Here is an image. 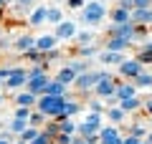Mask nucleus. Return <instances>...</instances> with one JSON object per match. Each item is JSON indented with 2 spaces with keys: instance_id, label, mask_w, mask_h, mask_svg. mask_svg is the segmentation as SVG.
<instances>
[{
  "instance_id": "obj_39",
  "label": "nucleus",
  "mask_w": 152,
  "mask_h": 144,
  "mask_svg": "<svg viewBox=\"0 0 152 144\" xmlns=\"http://www.w3.org/2000/svg\"><path fill=\"white\" fill-rule=\"evenodd\" d=\"M84 5H86V0H66V8L71 10H84Z\"/></svg>"
},
{
  "instance_id": "obj_7",
  "label": "nucleus",
  "mask_w": 152,
  "mask_h": 144,
  "mask_svg": "<svg viewBox=\"0 0 152 144\" xmlns=\"http://www.w3.org/2000/svg\"><path fill=\"white\" fill-rule=\"evenodd\" d=\"M48 84H51V76H48V73H41V76H33V79H28L26 89L31 91V94H36V96H43L46 89H48Z\"/></svg>"
},
{
  "instance_id": "obj_19",
  "label": "nucleus",
  "mask_w": 152,
  "mask_h": 144,
  "mask_svg": "<svg viewBox=\"0 0 152 144\" xmlns=\"http://www.w3.org/2000/svg\"><path fill=\"white\" fill-rule=\"evenodd\" d=\"M109 18H112V23H129V20H132V13L117 5V8H112V10H109Z\"/></svg>"
},
{
  "instance_id": "obj_43",
  "label": "nucleus",
  "mask_w": 152,
  "mask_h": 144,
  "mask_svg": "<svg viewBox=\"0 0 152 144\" xmlns=\"http://www.w3.org/2000/svg\"><path fill=\"white\" fill-rule=\"evenodd\" d=\"M43 56H46V63H48V61H56V58H58L61 51H58V48H53V51H48V53H43Z\"/></svg>"
},
{
  "instance_id": "obj_56",
  "label": "nucleus",
  "mask_w": 152,
  "mask_h": 144,
  "mask_svg": "<svg viewBox=\"0 0 152 144\" xmlns=\"http://www.w3.org/2000/svg\"><path fill=\"white\" fill-rule=\"evenodd\" d=\"M140 144H150V142H147V139H142V142H140Z\"/></svg>"
},
{
  "instance_id": "obj_36",
  "label": "nucleus",
  "mask_w": 152,
  "mask_h": 144,
  "mask_svg": "<svg viewBox=\"0 0 152 144\" xmlns=\"http://www.w3.org/2000/svg\"><path fill=\"white\" fill-rule=\"evenodd\" d=\"M134 58H137V61H140V63H142V66H145V63H152V51H147V48H145V46H142V48H140V51H137V56H134Z\"/></svg>"
},
{
  "instance_id": "obj_38",
  "label": "nucleus",
  "mask_w": 152,
  "mask_h": 144,
  "mask_svg": "<svg viewBox=\"0 0 152 144\" xmlns=\"http://www.w3.org/2000/svg\"><path fill=\"white\" fill-rule=\"evenodd\" d=\"M31 144H53V137H48V134H46L43 129H41V134H38V137L33 139Z\"/></svg>"
},
{
  "instance_id": "obj_35",
  "label": "nucleus",
  "mask_w": 152,
  "mask_h": 144,
  "mask_svg": "<svg viewBox=\"0 0 152 144\" xmlns=\"http://www.w3.org/2000/svg\"><path fill=\"white\" fill-rule=\"evenodd\" d=\"M31 114H33V109H28V106H15L13 119H23V121H28V119H31Z\"/></svg>"
},
{
  "instance_id": "obj_22",
  "label": "nucleus",
  "mask_w": 152,
  "mask_h": 144,
  "mask_svg": "<svg viewBox=\"0 0 152 144\" xmlns=\"http://www.w3.org/2000/svg\"><path fill=\"white\" fill-rule=\"evenodd\" d=\"M46 23H51V25L64 23V10L56 8V5H48V10H46Z\"/></svg>"
},
{
  "instance_id": "obj_2",
  "label": "nucleus",
  "mask_w": 152,
  "mask_h": 144,
  "mask_svg": "<svg viewBox=\"0 0 152 144\" xmlns=\"http://www.w3.org/2000/svg\"><path fill=\"white\" fill-rule=\"evenodd\" d=\"M107 15H109L107 5L99 3V0H91V3H86L84 10H81V23H86V25H102Z\"/></svg>"
},
{
  "instance_id": "obj_6",
  "label": "nucleus",
  "mask_w": 152,
  "mask_h": 144,
  "mask_svg": "<svg viewBox=\"0 0 152 144\" xmlns=\"http://www.w3.org/2000/svg\"><path fill=\"white\" fill-rule=\"evenodd\" d=\"M94 94H96V99H109V96H114L117 94V81H114V76L109 73L107 79H102L94 86Z\"/></svg>"
},
{
  "instance_id": "obj_20",
  "label": "nucleus",
  "mask_w": 152,
  "mask_h": 144,
  "mask_svg": "<svg viewBox=\"0 0 152 144\" xmlns=\"http://www.w3.org/2000/svg\"><path fill=\"white\" fill-rule=\"evenodd\" d=\"M53 79H58V81H64L66 86H74V84H76V73H74V71L69 68V66H61V68L56 71V76H53Z\"/></svg>"
},
{
  "instance_id": "obj_59",
  "label": "nucleus",
  "mask_w": 152,
  "mask_h": 144,
  "mask_svg": "<svg viewBox=\"0 0 152 144\" xmlns=\"http://www.w3.org/2000/svg\"><path fill=\"white\" fill-rule=\"evenodd\" d=\"M3 13H5V10H0V18H3Z\"/></svg>"
},
{
  "instance_id": "obj_11",
  "label": "nucleus",
  "mask_w": 152,
  "mask_h": 144,
  "mask_svg": "<svg viewBox=\"0 0 152 144\" xmlns=\"http://www.w3.org/2000/svg\"><path fill=\"white\" fill-rule=\"evenodd\" d=\"M33 48H36V38H33L31 33L18 36L15 43H13V51H18V53H28V51H33Z\"/></svg>"
},
{
  "instance_id": "obj_28",
  "label": "nucleus",
  "mask_w": 152,
  "mask_h": 144,
  "mask_svg": "<svg viewBox=\"0 0 152 144\" xmlns=\"http://www.w3.org/2000/svg\"><path fill=\"white\" fill-rule=\"evenodd\" d=\"M23 58L28 61V63H46V56L41 53V51H38V48H33V51H28V53H23Z\"/></svg>"
},
{
  "instance_id": "obj_30",
  "label": "nucleus",
  "mask_w": 152,
  "mask_h": 144,
  "mask_svg": "<svg viewBox=\"0 0 152 144\" xmlns=\"http://www.w3.org/2000/svg\"><path fill=\"white\" fill-rule=\"evenodd\" d=\"M127 134L140 137V139H147V134H150V132H147V127H145L142 121H137V124H132V127H129V132H127Z\"/></svg>"
},
{
  "instance_id": "obj_4",
  "label": "nucleus",
  "mask_w": 152,
  "mask_h": 144,
  "mask_svg": "<svg viewBox=\"0 0 152 144\" xmlns=\"http://www.w3.org/2000/svg\"><path fill=\"white\" fill-rule=\"evenodd\" d=\"M142 71H145V66H142L137 58H124L119 66H117V73H119L124 81H134Z\"/></svg>"
},
{
  "instance_id": "obj_14",
  "label": "nucleus",
  "mask_w": 152,
  "mask_h": 144,
  "mask_svg": "<svg viewBox=\"0 0 152 144\" xmlns=\"http://www.w3.org/2000/svg\"><path fill=\"white\" fill-rule=\"evenodd\" d=\"M46 10H48V5H38V8H33V13L28 15V25H31V28L43 25V23H46Z\"/></svg>"
},
{
  "instance_id": "obj_31",
  "label": "nucleus",
  "mask_w": 152,
  "mask_h": 144,
  "mask_svg": "<svg viewBox=\"0 0 152 144\" xmlns=\"http://www.w3.org/2000/svg\"><path fill=\"white\" fill-rule=\"evenodd\" d=\"M28 124L31 127H38V129H43V124H46V116L38 109H33V114H31V119H28Z\"/></svg>"
},
{
  "instance_id": "obj_48",
  "label": "nucleus",
  "mask_w": 152,
  "mask_h": 144,
  "mask_svg": "<svg viewBox=\"0 0 152 144\" xmlns=\"http://www.w3.org/2000/svg\"><path fill=\"white\" fill-rule=\"evenodd\" d=\"M71 144H86V137H79V134H74V142Z\"/></svg>"
},
{
  "instance_id": "obj_32",
  "label": "nucleus",
  "mask_w": 152,
  "mask_h": 144,
  "mask_svg": "<svg viewBox=\"0 0 152 144\" xmlns=\"http://www.w3.org/2000/svg\"><path fill=\"white\" fill-rule=\"evenodd\" d=\"M76 43H79V46H91V43H94V33L79 31V33H76Z\"/></svg>"
},
{
  "instance_id": "obj_13",
  "label": "nucleus",
  "mask_w": 152,
  "mask_h": 144,
  "mask_svg": "<svg viewBox=\"0 0 152 144\" xmlns=\"http://www.w3.org/2000/svg\"><path fill=\"white\" fill-rule=\"evenodd\" d=\"M36 104H38V96H36V94H31L28 89H23V91H18V94H15V106L36 109Z\"/></svg>"
},
{
  "instance_id": "obj_37",
  "label": "nucleus",
  "mask_w": 152,
  "mask_h": 144,
  "mask_svg": "<svg viewBox=\"0 0 152 144\" xmlns=\"http://www.w3.org/2000/svg\"><path fill=\"white\" fill-rule=\"evenodd\" d=\"M43 132L48 134V137H53V139H56V137L61 134V129H58V121H56V119H51V121L43 127Z\"/></svg>"
},
{
  "instance_id": "obj_23",
  "label": "nucleus",
  "mask_w": 152,
  "mask_h": 144,
  "mask_svg": "<svg viewBox=\"0 0 152 144\" xmlns=\"http://www.w3.org/2000/svg\"><path fill=\"white\" fill-rule=\"evenodd\" d=\"M79 111H84V106H81V101H74V99H66V106H64V116H69V119H74Z\"/></svg>"
},
{
  "instance_id": "obj_10",
  "label": "nucleus",
  "mask_w": 152,
  "mask_h": 144,
  "mask_svg": "<svg viewBox=\"0 0 152 144\" xmlns=\"http://www.w3.org/2000/svg\"><path fill=\"white\" fill-rule=\"evenodd\" d=\"M58 38L53 36V33H43V36L36 38V48L41 51V53H48V51H53V48H58Z\"/></svg>"
},
{
  "instance_id": "obj_42",
  "label": "nucleus",
  "mask_w": 152,
  "mask_h": 144,
  "mask_svg": "<svg viewBox=\"0 0 152 144\" xmlns=\"http://www.w3.org/2000/svg\"><path fill=\"white\" fill-rule=\"evenodd\" d=\"M74 142V137H71V134H58V137L53 139V144H71Z\"/></svg>"
},
{
  "instance_id": "obj_50",
  "label": "nucleus",
  "mask_w": 152,
  "mask_h": 144,
  "mask_svg": "<svg viewBox=\"0 0 152 144\" xmlns=\"http://www.w3.org/2000/svg\"><path fill=\"white\" fill-rule=\"evenodd\" d=\"M145 111L152 116V99H150V101H145Z\"/></svg>"
},
{
  "instance_id": "obj_49",
  "label": "nucleus",
  "mask_w": 152,
  "mask_h": 144,
  "mask_svg": "<svg viewBox=\"0 0 152 144\" xmlns=\"http://www.w3.org/2000/svg\"><path fill=\"white\" fill-rule=\"evenodd\" d=\"M0 139H8V142H10V129H3V132H0Z\"/></svg>"
},
{
  "instance_id": "obj_21",
  "label": "nucleus",
  "mask_w": 152,
  "mask_h": 144,
  "mask_svg": "<svg viewBox=\"0 0 152 144\" xmlns=\"http://www.w3.org/2000/svg\"><path fill=\"white\" fill-rule=\"evenodd\" d=\"M122 61H124V53H114V51H102V53H99V63H117L119 66Z\"/></svg>"
},
{
  "instance_id": "obj_29",
  "label": "nucleus",
  "mask_w": 152,
  "mask_h": 144,
  "mask_svg": "<svg viewBox=\"0 0 152 144\" xmlns=\"http://www.w3.org/2000/svg\"><path fill=\"white\" fill-rule=\"evenodd\" d=\"M66 66H69L76 76H79V73H86V71H89V66H86V61H84V58H74V61H69Z\"/></svg>"
},
{
  "instance_id": "obj_26",
  "label": "nucleus",
  "mask_w": 152,
  "mask_h": 144,
  "mask_svg": "<svg viewBox=\"0 0 152 144\" xmlns=\"http://www.w3.org/2000/svg\"><path fill=\"white\" fill-rule=\"evenodd\" d=\"M107 119H109L112 124H122V121L127 119V114L122 111L119 106H114V109H107Z\"/></svg>"
},
{
  "instance_id": "obj_47",
  "label": "nucleus",
  "mask_w": 152,
  "mask_h": 144,
  "mask_svg": "<svg viewBox=\"0 0 152 144\" xmlns=\"http://www.w3.org/2000/svg\"><path fill=\"white\" fill-rule=\"evenodd\" d=\"M102 139H99V134H91V137H86V144H99Z\"/></svg>"
},
{
  "instance_id": "obj_17",
  "label": "nucleus",
  "mask_w": 152,
  "mask_h": 144,
  "mask_svg": "<svg viewBox=\"0 0 152 144\" xmlns=\"http://www.w3.org/2000/svg\"><path fill=\"white\" fill-rule=\"evenodd\" d=\"M56 121H58V129H61V134H71V137H74V134H76V129H79V124H76L74 119L64 116V114H61V116L56 119Z\"/></svg>"
},
{
  "instance_id": "obj_16",
  "label": "nucleus",
  "mask_w": 152,
  "mask_h": 144,
  "mask_svg": "<svg viewBox=\"0 0 152 144\" xmlns=\"http://www.w3.org/2000/svg\"><path fill=\"white\" fill-rule=\"evenodd\" d=\"M46 94H48V96H64V99H69V86H66L64 81H58V79H51Z\"/></svg>"
},
{
  "instance_id": "obj_12",
  "label": "nucleus",
  "mask_w": 152,
  "mask_h": 144,
  "mask_svg": "<svg viewBox=\"0 0 152 144\" xmlns=\"http://www.w3.org/2000/svg\"><path fill=\"white\" fill-rule=\"evenodd\" d=\"M134 46V43L124 41V38H107V43H104V51H114V53H127L129 48Z\"/></svg>"
},
{
  "instance_id": "obj_46",
  "label": "nucleus",
  "mask_w": 152,
  "mask_h": 144,
  "mask_svg": "<svg viewBox=\"0 0 152 144\" xmlns=\"http://www.w3.org/2000/svg\"><path fill=\"white\" fill-rule=\"evenodd\" d=\"M140 142H142L140 137H132V134H127V137H124V142H122V144H140Z\"/></svg>"
},
{
  "instance_id": "obj_55",
  "label": "nucleus",
  "mask_w": 152,
  "mask_h": 144,
  "mask_svg": "<svg viewBox=\"0 0 152 144\" xmlns=\"http://www.w3.org/2000/svg\"><path fill=\"white\" fill-rule=\"evenodd\" d=\"M13 144H26V142H23V139H18V142H13Z\"/></svg>"
},
{
  "instance_id": "obj_34",
  "label": "nucleus",
  "mask_w": 152,
  "mask_h": 144,
  "mask_svg": "<svg viewBox=\"0 0 152 144\" xmlns=\"http://www.w3.org/2000/svg\"><path fill=\"white\" fill-rule=\"evenodd\" d=\"M38 134H41V129H38V127H28V129H26V132H23V134H20V139H23V142H26V144H31V142H33V139H36V137H38Z\"/></svg>"
},
{
  "instance_id": "obj_25",
  "label": "nucleus",
  "mask_w": 152,
  "mask_h": 144,
  "mask_svg": "<svg viewBox=\"0 0 152 144\" xmlns=\"http://www.w3.org/2000/svg\"><path fill=\"white\" fill-rule=\"evenodd\" d=\"M76 53H79V58L86 61V58H91V56H99L102 51H99V48L91 43V46H79V48H76Z\"/></svg>"
},
{
  "instance_id": "obj_54",
  "label": "nucleus",
  "mask_w": 152,
  "mask_h": 144,
  "mask_svg": "<svg viewBox=\"0 0 152 144\" xmlns=\"http://www.w3.org/2000/svg\"><path fill=\"white\" fill-rule=\"evenodd\" d=\"M147 142H150V144H152V132H150V134H147Z\"/></svg>"
},
{
  "instance_id": "obj_1",
  "label": "nucleus",
  "mask_w": 152,
  "mask_h": 144,
  "mask_svg": "<svg viewBox=\"0 0 152 144\" xmlns=\"http://www.w3.org/2000/svg\"><path fill=\"white\" fill-rule=\"evenodd\" d=\"M64 106H66L64 96H48V94L38 96V104H36V109L43 114L46 119H58L61 114H64Z\"/></svg>"
},
{
  "instance_id": "obj_33",
  "label": "nucleus",
  "mask_w": 152,
  "mask_h": 144,
  "mask_svg": "<svg viewBox=\"0 0 152 144\" xmlns=\"http://www.w3.org/2000/svg\"><path fill=\"white\" fill-rule=\"evenodd\" d=\"M89 111H94V114H104L107 111V104L102 101V99H89Z\"/></svg>"
},
{
  "instance_id": "obj_27",
  "label": "nucleus",
  "mask_w": 152,
  "mask_h": 144,
  "mask_svg": "<svg viewBox=\"0 0 152 144\" xmlns=\"http://www.w3.org/2000/svg\"><path fill=\"white\" fill-rule=\"evenodd\" d=\"M28 127H31V124H28V121H23V119H10V124H8L10 134H18V137H20V134L26 132Z\"/></svg>"
},
{
  "instance_id": "obj_51",
  "label": "nucleus",
  "mask_w": 152,
  "mask_h": 144,
  "mask_svg": "<svg viewBox=\"0 0 152 144\" xmlns=\"http://www.w3.org/2000/svg\"><path fill=\"white\" fill-rule=\"evenodd\" d=\"M8 5H10V0H0V10H5Z\"/></svg>"
},
{
  "instance_id": "obj_41",
  "label": "nucleus",
  "mask_w": 152,
  "mask_h": 144,
  "mask_svg": "<svg viewBox=\"0 0 152 144\" xmlns=\"http://www.w3.org/2000/svg\"><path fill=\"white\" fill-rule=\"evenodd\" d=\"M13 43H15V41H10L8 36H0V51H10Z\"/></svg>"
},
{
  "instance_id": "obj_58",
  "label": "nucleus",
  "mask_w": 152,
  "mask_h": 144,
  "mask_svg": "<svg viewBox=\"0 0 152 144\" xmlns=\"http://www.w3.org/2000/svg\"><path fill=\"white\" fill-rule=\"evenodd\" d=\"M3 84H5V81H3V79H0V86H3Z\"/></svg>"
},
{
  "instance_id": "obj_61",
  "label": "nucleus",
  "mask_w": 152,
  "mask_h": 144,
  "mask_svg": "<svg viewBox=\"0 0 152 144\" xmlns=\"http://www.w3.org/2000/svg\"><path fill=\"white\" fill-rule=\"evenodd\" d=\"M0 33H3V28H0Z\"/></svg>"
},
{
  "instance_id": "obj_8",
  "label": "nucleus",
  "mask_w": 152,
  "mask_h": 144,
  "mask_svg": "<svg viewBox=\"0 0 152 144\" xmlns=\"http://www.w3.org/2000/svg\"><path fill=\"white\" fill-rule=\"evenodd\" d=\"M99 139H102L99 144H122V142H124V137L119 134V129L114 127V124L99 129Z\"/></svg>"
},
{
  "instance_id": "obj_40",
  "label": "nucleus",
  "mask_w": 152,
  "mask_h": 144,
  "mask_svg": "<svg viewBox=\"0 0 152 144\" xmlns=\"http://www.w3.org/2000/svg\"><path fill=\"white\" fill-rule=\"evenodd\" d=\"M13 71H15V66H0V79L5 81V79H10L13 76Z\"/></svg>"
},
{
  "instance_id": "obj_44",
  "label": "nucleus",
  "mask_w": 152,
  "mask_h": 144,
  "mask_svg": "<svg viewBox=\"0 0 152 144\" xmlns=\"http://www.w3.org/2000/svg\"><path fill=\"white\" fill-rule=\"evenodd\" d=\"M117 5H119V8H124V10H134V3H132V0H119V3H117Z\"/></svg>"
},
{
  "instance_id": "obj_5",
  "label": "nucleus",
  "mask_w": 152,
  "mask_h": 144,
  "mask_svg": "<svg viewBox=\"0 0 152 144\" xmlns=\"http://www.w3.org/2000/svg\"><path fill=\"white\" fill-rule=\"evenodd\" d=\"M26 84H28V68H23V66H15L13 76H10V79H5V84H3V86H5L8 91H15V94H18V91L26 89Z\"/></svg>"
},
{
  "instance_id": "obj_45",
  "label": "nucleus",
  "mask_w": 152,
  "mask_h": 144,
  "mask_svg": "<svg viewBox=\"0 0 152 144\" xmlns=\"http://www.w3.org/2000/svg\"><path fill=\"white\" fill-rule=\"evenodd\" d=\"M134 8H152V0H132Z\"/></svg>"
},
{
  "instance_id": "obj_18",
  "label": "nucleus",
  "mask_w": 152,
  "mask_h": 144,
  "mask_svg": "<svg viewBox=\"0 0 152 144\" xmlns=\"http://www.w3.org/2000/svg\"><path fill=\"white\" fill-rule=\"evenodd\" d=\"M114 96H117L119 101H122V99H132V96H137V86L134 84H127V81H124V84H117V94H114Z\"/></svg>"
},
{
  "instance_id": "obj_53",
  "label": "nucleus",
  "mask_w": 152,
  "mask_h": 144,
  "mask_svg": "<svg viewBox=\"0 0 152 144\" xmlns=\"http://www.w3.org/2000/svg\"><path fill=\"white\" fill-rule=\"evenodd\" d=\"M0 144H13V142H8V139H0Z\"/></svg>"
},
{
  "instance_id": "obj_24",
  "label": "nucleus",
  "mask_w": 152,
  "mask_h": 144,
  "mask_svg": "<svg viewBox=\"0 0 152 144\" xmlns=\"http://www.w3.org/2000/svg\"><path fill=\"white\" fill-rule=\"evenodd\" d=\"M134 86L137 89H152V71H142L134 79Z\"/></svg>"
},
{
  "instance_id": "obj_3",
  "label": "nucleus",
  "mask_w": 152,
  "mask_h": 144,
  "mask_svg": "<svg viewBox=\"0 0 152 144\" xmlns=\"http://www.w3.org/2000/svg\"><path fill=\"white\" fill-rule=\"evenodd\" d=\"M134 36H137V23H112L107 28V38H124V41L134 43Z\"/></svg>"
},
{
  "instance_id": "obj_52",
  "label": "nucleus",
  "mask_w": 152,
  "mask_h": 144,
  "mask_svg": "<svg viewBox=\"0 0 152 144\" xmlns=\"http://www.w3.org/2000/svg\"><path fill=\"white\" fill-rule=\"evenodd\" d=\"M145 48H147V51H152V41H147V43H145Z\"/></svg>"
},
{
  "instance_id": "obj_57",
  "label": "nucleus",
  "mask_w": 152,
  "mask_h": 144,
  "mask_svg": "<svg viewBox=\"0 0 152 144\" xmlns=\"http://www.w3.org/2000/svg\"><path fill=\"white\" fill-rule=\"evenodd\" d=\"M0 104H3V94H0Z\"/></svg>"
},
{
  "instance_id": "obj_15",
  "label": "nucleus",
  "mask_w": 152,
  "mask_h": 144,
  "mask_svg": "<svg viewBox=\"0 0 152 144\" xmlns=\"http://www.w3.org/2000/svg\"><path fill=\"white\" fill-rule=\"evenodd\" d=\"M119 109L124 114H132V111H140V109H145V101H142L140 96H132V99H122L119 101Z\"/></svg>"
},
{
  "instance_id": "obj_9",
  "label": "nucleus",
  "mask_w": 152,
  "mask_h": 144,
  "mask_svg": "<svg viewBox=\"0 0 152 144\" xmlns=\"http://www.w3.org/2000/svg\"><path fill=\"white\" fill-rule=\"evenodd\" d=\"M76 33H79L76 23H74V20H64V23H58V25H56L53 36L58 38V41H71V38H76Z\"/></svg>"
},
{
  "instance_id": "obj_60",
  "label": "nucleus",
  "mask_w": 152,
  "mask_h": 144,
  "mask_svg": "<svg viewBox=\"0 0 152 144\" xmlns=\"http://www.w3.org/2000/svg\"><path fill=\"white\" fill-rule=\"evenodd\" d=\"M99 3H104V0H99Z\"/></svg>"
}]
</instances>
